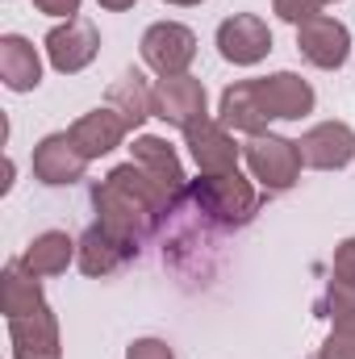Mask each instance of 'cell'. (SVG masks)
I'll use <instances>...</instances> for the list:
<instances>
[{
    "label": "cell",
    "instance_id": "1",
    "mask_svg": "<svg viewBox=\"0 0 355 359\" xmlns=\"http://www.w3.org/2000/svg\"><path fill=\"white\" fill-rule=\"evenodd\" d=\"M92 205L100 213L96 226H105L109 234H117L126 243H142L172 209V196L138 163H126V168H113L109 180H100L92 188Z\"/></svg>",
    "mask_w": 355,
    "mask_h": 359
},
{
    "label": "cell",
    "instance_id": "2",
    "mask_svg": "<svg viewBox=\"0 0 355 359\" xmlns=\"http://www.w3.org/2000/svg\"><path fill=\"white\" fill-rule=\"evenodd\" d=\"M184 192H188V196L196 201V209H201L205 217H213L222 230H230V226H247V222L260 213V196L251 192V184L239 176V172H226V176H201V180H192Z\"/></svg>",
    "mask_w": 355,
    "mask_h": 359
},
{
    "label": "cell",
    "instance_id": "3",
    "mask_svg": "<svg viewBox=\"0 0 355 359\" xmlns=\"http://www.w3.org/2000/svg\"><path fill=\"white\" fill-rule=\"evenodd\" d=\"M243 155H247L251 176L260 180L267 192H284V188H293L297 176H301V151H297V142H288V138L251 134L247 147H243Z\"/></svg>",
    "mask_w": 355,
    "mask_h": 359
},
{
    "label": "cell",
    "instance_id": "4",
    "mask_svg": "<svg viewBox=\"0 0 355 359\" xmlns=\"http://www.w3.org/2000/svg\"><path fill=\"white\" fill-rule=\"evenodd\" d=\"M297 50H301L314 67L339 72V67L347 63V55H351V34H347L343 21H335V17H326V13H314V17H305V21L297 25Z\"/></svg>",
    "mask_w": 355,
    "mask_h": 359
},
{
    "label": "cell",
    "instance_id": "5",
    "mask_svg": "<svg viewBox=\"0 0 355 359\" xmlns=\"http://www.w3.org/2000/svg\"><path fill=\"white\" fill-rule=\"evenodd\" d=\"M142 59L151 72H159L163 80L168 76H184L188 63L196 59V34L180 21H159L142 34Z\"/></svg>",
    "mask_w": 355,
    "mask_h": 359
},
{
    "label": "cell",
    "instance_id": "6",
    "mask_svg": "<svg viewBox=\"0 0 355 359\" xmlns=\"http://www.w3.org/2000/svg\"><path fill=\"white\" fill-rule=\"evenodd\" d=\"M217 50H222L226 63L251 67V63H260L267 50H272V29H267L255 13H234V17H226L217 25Z\"/></svg>",
    "mask_w": 355,
    "mask_h": 359
},
{
    "label": "cell",
    "instance_id": "7",
    "mask_svg": "<svg viewBox=\"0 0 355 359\" xmlns=\"http://www.w3.org/2000/svg\"><path fill=\"white\" fill-rule=\"evenodd\" d=\"M96 50H100V34L84 17H67V25H55L46 34V55H51L55 72H63V76L84 72L96 59Z\"/></svg>",
    "mask_w": 355,
    "mask_h": 359
},
{
    "label": "cell",
    "instance_id": "8",
    "mask_svg": "<svg viewBox=\"0 0 355 359\" xmlns=\"http://www.w3.org/2000/svg\"><path fill=\"white\" fill-rule=\"evenodd\" d=\"M301 151V163L305 168H318V172H339L355 159V130L343 121H322L314 126L309 134H301L297 142Z\"/></svg>",
    "mask_w": 355,
    "mask_h": 359
},
{
    "label": "cell",
    "instance_id": "9",
    "mask_svg": "<svg viewBox=\"0 0 355 359\" xmlns=\"http://www.w3.org/2000/svg\"><path fill=\"white\" fill-rule=\"evenodd\" d=\"M184 134H188V147H192V159H196L201 176H226V172H239V147H234V138L226 134L222 121L201 117V121L188 126Z\"/></svg>",
    "mask_w": 355,
    "mask_h": 359
},
{
    "label": "cell",
    "instance_id": "10",
    "mask_svg": "<svg viewBox=\"0 0 355 359\" xmlns=\"http://www.w3.org/2000/svg\"><path fill=\"white\" fill-rule=\"evenodd\" d=\"M155 117H163L168 126H196L205 117V84L192 76H168L155 84Z\"/></svg>",
    "mask_w": 355,
    "mask_h": 359
},
{
    "label": "cell",
    "instance_id": "11",
    "mask_svg": "<svg viewBox=\"0 0 355 359\" xmlns=\"http://www.w3.org/2000/svg\"><path fill=\"white\" fill-rule=\"evenodd\" d=\"M255 96H260V109L267 113V121L272 117L297 121V117H305L314 109V88L293 72H276L267 80H255Z\"/></svg>",
    "mask_w": 355,
    "mask_h": 359
},
{
    "label": "cell",
    "instance_id": "12",
    "mask_svg": "<svg viewBox=\"0 0 355 359\" xmlns=\"http://www.w3.org/2000/svg\"><path fill=\"white\" fill-rule=\"evenodd\" d=\"M84 168H88V159L80 155V147L72 142V134H51V138H42L34 147V176L42 180V184H51V188L76 184V180L84 176Z\"/></svg>",
    "mask_w": 355,
    "mask_h": 359
},
{
    "label": "cell",
    "instance_id": "13",
    "mask_svg": "<svg viewBox=\"0 0 355 359\" xmlns=\"http://www.w3.org/2000/svg\"><path fill=\"white\" fill-rule=\"evenodd\" d=\"M8 334H13L17 359H59V326H55V313L46 305L38 313L8 318Z\"/></svg>",
    "mask_w": 355,
    "mask_h": 359
},
{
    "label": "cell",
    "instance_id": "14",
    "mask_svg": "<svg viewBox=\"0 0 355 359\" xmlns=\"http://www.w3.org/2000/svg\"><path fill=\"white\" fill-rule=\"evenodd\" d=\"M67 134H72V142L80 147L84 159H100V155H109L113 147H121V138L130 134V126H126V117H117V113L105 104V109L84 113Z\"/></svg>",
    "mask_w": 355,
    "mask_h": 359
},
{
    "label": "cell",
    "instance_id": "15",
    "mask_svg": "<svg viewBox=\"0 0 355 359\" xmlns=\"http://www.w3.org/2000/svg\"><path fill=\"white\" fill-rule=\"evenodd\" d=\"M134 255H138V243H126V238L109 234L105 226H92L84 234V243H80V268H84V276H109L121 264H130Z\"/></svg>",
    "mask_w": 355,
    "mask_h": 359
},
{
    "label": "cell",
    "instance_id": "16",
    "mask_svg": "<svg viewBox=\"0 0 355 359\" xmlns=\"http://www.w3.org/2000/svg\"><path fill=\"white\" fill-rule=\"evenodd\" d=\"M134 163H138L147 176L155 180V184H159L172 201H176L180 192L188 188V180H184V172H180L176 151H172L163 138H151V134H147V138H138V142H134Z\"/></svg>",
    "mask_w": 355,
    "mask_h": 359
},
{
    "label": "cell",
    "instance_id": "17",
    "mask_svg": "<svg viewBox=\"0 0 355 359\" xmlns=\"http://www.w3.org/2000/svg\"><path fill=\"white\" fill-rule=\"evenodd\" d=\"M0 76H4V88H13V92L38 88V84H42L38 50H34L25 38H17V34L0 38Z\"/></svg>",
    "mask_w": 355,
    "mask_h": 359
},
{
    "label": "cell",
    "instance_id": "18",
    "mask_svg": "<svg viewBox=\"0 0 355 359\" xmlns=\"http://www.w3.org/2000/svg\"><path fill=\"white\" fill-rule=\"evenodd\" d=\"M109 109L117 117H126V126H142L151 113H155V88H147V76L142 72H121L109 88Z\"/></svg>",
    "mask_w": 355,
    "mask_h": 359
},
{
    "label": "cell",
    "instance_id": "19",
    "mask_svg": "<svg viewBox=\"0 0 355 359\" xmlns=\"http://www.w3.org/2000/svg\"><path fill=\"white\" fill-rule=\"evenodd\" d=\"M0 305L8 318H25V313H38L42 309V284L38 276L25 268L21 259L4 268V280H0Z\"/></svg>",
    "mask_w": 355,
    "mask_h": 359
},
{
    "label": "cell",
    "instance_id": "20",
    "mask_svg": "<svg viewBox=\"0 0 355 359\" xmlns=\"http://www.w3.org/2000/svg\"><path fill=\"white\" fill-rule=\"evenodd\" d=\"M72 255H76V243L67 234H59V230H46V234H38L25 247L21 264L34 271V276H59V271H67Z\"/></svg>",
    "mask_w": 355,
    "mask_h": 359
},
{
    "label": "cell",
    "instance_id": "21",
    "mask_svg": "<svg viewBox=\"0 0 355 359\" xmlns=\"http://www.w3.org/2000/svg\"><path fill=\"white\" fill-rule=\"evenodd\" d=\"M318 309H322V318L335 322V330H355V284L335 280L330 292H326V301Z\"/></svg>",
    "mask_w": 355,
    "mask_h": 359
},
{
    "label": "cell",
    "instance_id": "22",
    "mask_svg": "<svg viewBox=\"0 0 355 359\" xmlns=\"http://www.w3.org/2000/svg\"><path fill=\"white\" fill-rule=\"evenodd\" d=\"M326 4H335V0H276V17H284V21H293V25H301L305 17H314V13H322Z\"/></svg>",
    "mask_w": 355,
    "mask_h": 359
},
{
    "label": "cell",
    "instance_id": "23",
    "mask_svg": "<svg viewBox=\"0 0 355 359\" xmlns=\"http://www.w3.org/2000/svg\"><path fill=\"white\" fill-rule=\"evenodd\" d=\"M318 359H355V330H335L322 343V355Z\"/></svg>",
    "mask_w": 355,
    "mask_h": 359
},
{
    "label": "cell",
    "instance_id": "24",
    "mask_svg": "<svg viewBox=\"0 0 355 359\" xmlns=\"http://www.w3.org/2000/svg\"><path fill=\"white\" fill-rule=\"evenodd\" d=\"M335 280L355 284V238H347V243L335 251Z\"/></svg>",
    "mask_w": 355,
    "mask_h": 359
},
{
    "label": "cell",
    "instance_id": "25",
    "mask_svg": "<svg viewBox=\"0 0 355 359\" xmlns=\"http://www.w3.org/2000/svg\"><path fill=\"white\" fill-rule=\"evenodd\" d=\"M126 359H176V355H172V347L159 343V339H138V343L126 351Z\"/></svg>",
    "mask_w": 355,
    "mask_h": 359
},
{
    "label": "cell",
    "instance_id": "26",
    "mask_svg": "<svg viewBox=\"0 0 355 359\" xmlns=\"http://www.w3.org/2000/svg\"><path fill=\"white\" fill-rule=\"evenodd\" d=\"M42 13H51V17H72V13H80V0H34Z\"/></svg>",
    "mask_w": 355,
    "mask_h": 359
},
{
    "label": "cell",
    "instance_id": "27",
    "mask_svg": "<svg viewBox=\"0 0 355 359\" xmlns=\"http://www.w3.org/2000/svg\"><path fill=\"white\" fill-rule=\"evenodd\" d=\"M100 8H113V13H121V8H134V0H100Z\"/></svg>",
    "mask_w": 355,
    "mask_h": 359
},
{
    "label": "cell",
    "instance_id": "28",
    "mask_svg": "<svg viewBox=\"0 0 355 359\" xmlns=\"http://www.w3.org/2000/svg\"><path fill=\"white\" fill-rule=\"evenodd\" d=\"M168 4H201V0H168Z\"/></svg>",
    "mask_w": 355,
    "mask_h": 359
}]
</instances>
